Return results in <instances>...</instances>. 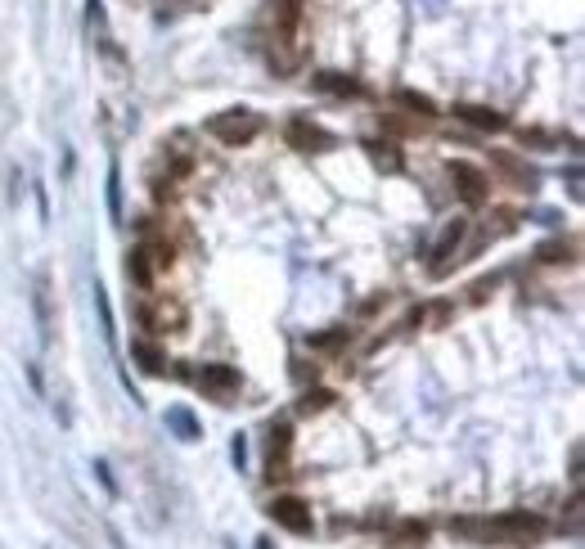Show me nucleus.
<instances>
[{
	"mask_svg": "<svg viewBox=\"0 0 585 549\" xmlns=\"http://www.w3.org/2000/svg\"><path fill=\"white\" fill-rule=\"evenodd\" d=\"M486 522H491V540L495 545H513V549H527V545L545 540V531H549V522L540 513H531V509H509V513L486 518Z\"/></svg>",
	"mask_w": 585,
	"mask_h": 549,
	"instance_id": "obj_1",
	"label": "nucleus"
},
{
	"mask_svg": "<svg viewBox=\"0 0 585 549\" xmlns=\"http://www.w3.org/2000/svg\"><path fill=\"white\" fill-rule=\"evenodd\" d=\"M207 131H212L221 144L239 149V144L257 140V131H261V118H257V113H248V109H234V113H221V118H212V122H207Z\"/></svg>",
	"mask_w": 585,
	"mask_h": 549,
	"instance_id": "obj_2",
	"label": "nucleus"
},
{
	"mask_svg": "<svg viewBox=\"0 0 585 549\" xmlns=\"http://www.w3.org/2000/svg\"><path fill=\"white\" fill-rule=\"evenodd\" d=\"M270 518H275L284 531H292V536H307V531L316 527L307 500H298V495H279V500H270Z\"/></svg>",
	"mask_w": 585,
	"mask_h": 549,
	"instance_id": "obj_3",
	"label": "nucleus"
},
{
	"mask_svg": "<svg viewBox=\"0 0 585 549\" xmlns=\"http://www.w3.org/2000/svg\"><path fill=\"white\" fill-rule=\"evenodd\" d=\"M450 176L459 180V194L468 207H482L486 203V176L473 167V162H450Z\"/></svg>",
	"mask_w": 585,
	"mask_h": 549,
	"instance_id": "obj_4",
	"label": "nucleus"
},
{
	"mask_svg": "<svg viewBox=\"0 0 585 549\" xmlns=\"http://www.w3.org/2000/svg\"><path fill=\"white\" fill-rule=\"evenodd\" d=\"M288 140L298 144V149H307V153L334 149V135H329V131H320L316 122H302V118H292V122H288Z\"/></svg>",
	"mask_w": 585,
	"mask_h": 549,
	"instance_id": "obj_5",
	"label": "nucleus"
},
{
	"mask_svg": "<svg viewBox=\"0 0 585 549\" xmlns=\"http://www.w3.org/2000/svg\"><path fill=\"white\" fill-rule=\"evenodd\" d=\"M275 32H279V41L298 46V37H302V5L298 0H275Z\"/></svg>",
	"mask_w": 585,
	"mask_h": 549,
	"instance_id": "obj_6",
	"label": "nucleus"
},
{
	"mask_svg": "<svg viewBox=\"0 0 585 549\" xmlns=\"http://www.w3.org/2000/svg\"><path fill=\"white\" fill-rule=\"evenodd\" d=\"M198 388L225 401V396H230V392L239 388V374H234L230 365H203V370H198Z\"/></svg>",
	"mask_w": 585,
	"mask_h": 549,
	"instance_id": "obj_7",
	"label": "nucleus"
},
{
	"mask_svg": "<svg viewBox=\"0 0 585 549\" xmlns=\"http://www.w3.org/2000/svg\"><path fill=\"white\" fill-rule=\"evenodd\" d=\"M455 118L468 122V126H477V131H504V126H509L504 113H495V109H486V104H455Z\"/></svg>",
	"mask_w": 585,
	"mask_h": 549,
	"instance_id": "obj_8",
	"label": "nucleus"
},
{
	"mask_svg": "<svg viewBox=\"0 0 585 549\" xmlns=\"http://www.w3.org/2000/svg\"><path fill=\"white\" fill-rule=\"evenodd\" d=\"M288 450H292V428L279 423V428L270 432V477H284V468H288Z\"/></svg>",
	"mask_w": 585,
	"mask_h": 549,
	"instance_id": "obj_9",
	"label": "nucleus"
},
{
	"mask_svg": "<svg viewBox=\"0 0 585 549\" xmlns=\"http://www.w3.org/2000/svg\"><path fill=\"white\" fill-rule=\"evenodd\" d=\"M450 536L468 545H491V522L486 518H450Z\"/></svg>",
	"mask_w": 585,
	"mask_h": 549,
	"instance_id": "obj_10",
	"label": "nucleus"
},
{
	"mask_svg": "<svg viewBox=\"0 0 585 549\" xmlns=\"http://www.w3.org/2000/svg\"><path fill=\"white\" fill-rule=\"evenodd\" d=\"M316 91H325V95H352V100L365 95V86L352 82V77H343V73H316Z\"/></svg>",
	"mask_w": 585,
	"mask_h": 549,
	"instance_id": "obj_11",
	"label": "nucleus"
},
{
	"mask_svg": "<svg viewBox=\"0 0 585 549\" xmlns=\"http://www.w3.org/2000/svg\"><path fill=\"white\" fill-rule=\"evenodd\" d=\"M459 239H464V221H450V225H446V234H441V239H437V248H432V270H437V274L446 270V257L459 248Z\"/></svg>",
	"mask_w": 585,
	"mask_h": 549,
	"instance_id": "obj_12",
	"label": "nucleus"
},
{
	"mask_svg": "<svg viewBox=\"0 0 585 549\" xmlns=\"http://www.w3.org/2000/svg\"><path fill=\"white\" fill-rule=\"evenodd\" d=\"M131 356L140 361V370H149V374H162V365H167V356L153 347V343H144V338H135L131 343Z\"/></svg>",
	"mask_w": 585,
	"mask_h": 549,
	"instance_id": "obj_13",
	"label": "nucleus"
},
{
	"mask_svg": "<svg viewBox=\"0 0 585 549\" xmlns=\"http://www.w3.org/2000/svg\"><path fill=\"white\" fill-rule=\"evenodd\" d=\"M397 104H406L415 118H432V113H437V104H432L428 95H415V91H397Z\"/></svg>",
	"mask_w": 585,
	"mask_h": 549,
	"instance_id": "obj_14",
	"label": "nucleus"
},
{
	"mask_svg": "<svg viewBox=\"0 0 585 549\" xmlns=\"http://www.w3.org/2000/svg\"><path fill=\"white\" fill-rule=\"evenodd\" d=\"M370 158H374L379 167H388V171H401V167H406V158H401L397 144H388V140H383V144H370Z\"/></svg>",
	"mask_w": 585,
	"mask_h": 549,
	"instance_id": "obj_15",
	"label": "nucleus"
},
{
	"mask_svg": "<svg viewBox=\"0 0 585 549\" xmlns=\"http://www.w3.org/2000/svg\"><path fill=\"white\" fill-rule=\"evenodd\" d=\"M167 423H171L185 441H198V423H194V414H189V410H180V405H176V410H167Z\"/></svg>",
	"mask_w": 585,
	"mask_h": 549,
	"instance_id": "obj_16",
	"label": "nucleus"
},
{
	"mask_svg": "<svg viewBox=\"0 0 585 549\" xmlns=\"http://www.w3.org/2000/svg\"><path fill=\"white\" fill-rule=\"evenodd\" d=\"M127 270L135 274V284H144V289L153 284V266H149V257H144V248H135V252H131V261H127Z\"/></svg>",
	"mask_w": 585,
	"mask_h": 549,
	"instance_id": "obj_17",
	"label": "nucleus"
},
{
	"mask_svg": "<svg viewBox=\"0 0 585 549\" xmlns=\"http://www.w3.org/2000/svg\"><path fill=\"white\" fill-rule=\"evenodd\" d=\"M329 405H334V392H325V388L302 396V414H316V410H329Z\"/></svg>",
	"mask_w": 585,
	"mask_h": 549,
	"instance_id": "obj_18",
	"label": "nucleus"
},
{
	"mask_svg": "<svg viewBox=\"0 0 585 549\" xmlns=\"http://www.w3.org/2000/svg\"><path fill=\"white\" fill-rule=\"evenodd\" d=\"M118 185H122V176H118V167H113V171H109V212H113V216H122V189H118Z\"/></svg>",
	"mask_w": 585,
	"mask_h": 549,
	"instance_id": "obj_19",
	"label": "nucleus"
},
{
	"mask_svg": "<svg viewBox=\"0 0 585 549\" xmlns=\"http://www.w3.org/2000/svg\"><path fill=\"white\" fill-rule=\"evenodd\" d=\"M95 307H100V320H104V334H109V343H113V311H109V298H104V289L95 284Z\"/></svg>",
	"mask_w": 585,
	"mask_h": 549,
	"instance_id": "obj_20",
	"label": "nucleus"
},
{
	"mask_svg": "<svg viewBox=\"0 0 585 549\" xmlns=\"http://www.w3.org/2000/svg\"><path fill=\"white\" fill-rule=\"evenodd\" d=\"M397 540H401V545H410V540H428V527H423V522H401Z\"/></svg>",
	"mask_w": 585,
	"mask_h": 549,
	"instance_id": "obj_21",
	"label": "nucleus"
},
{
	"mask_svg": "<svg viewBox=\"0 0 585 549\" xmlns=\"http://www.w3.org/2000/svg\"><path fill=\"white\" fill-rule=\"evenodd\" d=\"M347 343V329H334V334H320V338H311V347H320V352H329V347H343Z\"/></svg>",
	"mask_w": 585,
	"mask_h": 549,
	"instance_id": "obj_22",
	"label": "nucleus"
},
{
	"mask_svg": "<svg viewBox=\"0 0 585 549\" xmlns=\"http://www.w3.org/2000/svg\"><path fill=\"white\" fill-rule=\"evenodd\" d=\"M243 455H248V446H243V437H234V464L243 468Z\"/></svg>",
	"mask_w": 585,
	"mask_h": 549,
	"instance_id": "obj_23",
	"label": "nucleus"
},
{
	"mask_svg": "<svg viewBox=\"0 0 585 549\" xmlns=\"http://www.w3.org/2000/svg\"><path fill=\"white\" fill-rule=\"evenodd\" d=\"M252 549H275V540H270V536H261V540H257Z\"/></svg>",
	"mask_w": 585,
	"mask_h": 549,
	"instance_id": "obj_24",
	"label": "nucleus"
}]
</instances>
